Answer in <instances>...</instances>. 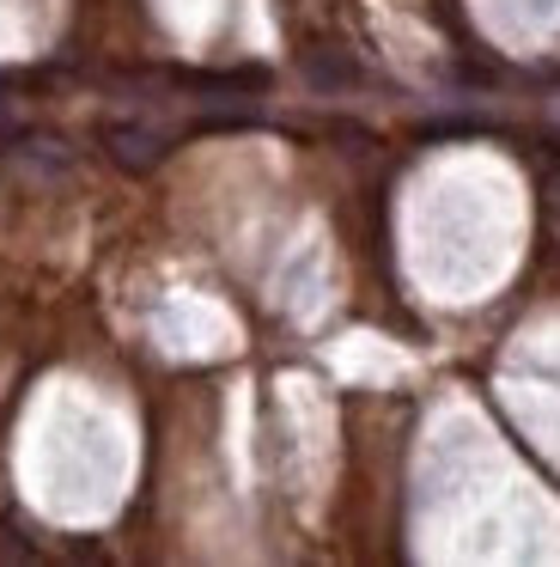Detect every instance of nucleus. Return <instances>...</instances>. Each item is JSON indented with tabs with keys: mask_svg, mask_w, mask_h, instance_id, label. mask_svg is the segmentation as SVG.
<instances>
[{
	"mask_svg": "<svg viewBox=\"0 0 560 567\" xmlns=\"http://www.w3.org/2000/svg\"><path fill=\"white\" fill-rule=\"evenodd\" d=\"M104 153H110L116 172L146 177L153 165H165L170 135H165V128H153V123H104Z\"/></svg>",
	"mask_w": 560,
	"mask_h": 567,
	"instance_id": "obj_1",
	"label": "nucleus"
},
{
	"mask_svg": "<svg viewBox=\"0 0 560 567\" xmlns=\"http://www.w3.org/2000/svg\"><path fill=\"white\" fill-rule=\"evenodd\" d=\"M304 74H311L317 86H353L360 68H353V62H329V55H304Z\"/></svg>",
	"mask_w": 560,
	"mask_h": 567,
	"instance_id": "obj_2",
	"label": "nucleus"
}]
</instances>
